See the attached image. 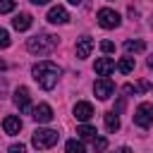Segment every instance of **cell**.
Instances as JSON below:
<instances>
[{"label": "cell", "mask_w": 153, "mask_h": 153, "mask_svg": "<svg viewBox=\"0 0 153 153\" xmlns=\"http://www.w3.org/2000/svg\"><path fill=\"white\" fill-rule=\"evenodd\" d=\"M31 74H33V79H36V84H38L41 88L50 91V88H55V84H57L62 69H60L55 62H50V60H41L38 65H33Z\"/></svg>", "instance_id": "6da1fadb"}, {"label": "cell", "mask_w": 153, "mask_h": 153, "mask_svg": "<svg viewBox=\"0 0 153 153\" xmlns=\"http://www.w3.org/2000/svg\"><path fill=\"white\" fill-rule=\"evenodd\" d=\"M57 48V36L53 33H36L26 41V50L33 55H48Z\"/></svg>", "instance_id": "7a4b0ae2"}, {"label": "cell", "mask_w": 153, "mask_h": 153, "mask_svg": "<svg viewBox=\"0 0 153 153\" xmlns=\"http://www.w3.org/2000/svg\"><path fill=\"white\" fill-rule=\"evenodd\" d=\"M57 139H60V134L55 129H36L33 136H31V143L38 151H45V148H53L57 143Z\"/></svg>", "instance_id": "3957f363"}, {"label": "cell", "mask_w": 153, "mask_h": 153, "mask_svg": "<svg viewBox=\"0 0 153 153\" xmlns=\"http://www.w3.org/2000/svg\"><path fill=\"white\" fill-rule=\"evenodd\" d=\"M134 124L141 127V129H148L153 124V105L151 103H141L134 112Z\"/></svg>", "instance_id": "277c9868"}, {"label": "cell", "mask_w": 153, "mask_h": 153, "mask_svg": "<svg viewBox=\"0 0 153 153\" xmlns=\"http://www.w3.org/2000/svg\"><path fill=\"white\" fill-rule=\"evenodd\" d=\"M96 19H98V24H100L103 29H117V26H120V14H117L115 10H110V7L98 10Z\"/></svg>", "instance_id": "5b68a950"}, {"label": "cell", "mask_w": 153, "mask_h": 153, "mask_svg": "<svg viewBox=\"0 0 153 153\" xmlns=\"http://www.w3.org/2000/svg\"><path fill=\"white\" fill-rule=\"evenodd\" d=\"M93 93H96L100 100H108V98L115 93V84H112V79H108V76H100V79L93 84Z\"/></svg>", "instance_id": "8992f818"}, {"label": "cell", "mask_w": 153, "mask_h": 153, "mask_svg": "<svg viewBox=\"0 0 153 153\" xmlns=\"http://www.w3.org/2000/svg\"><path fill=\"white\" fill-rule=\"evenodd\" d=\"M14 105L22 110V112H29L31 110V96H29V88L26 86H19L14 91Z\"/></svg>", "instance_id": "52a82bcc"}, {"label": "cell", "mask_w": 153, "mask_h": 153, "mask_svg": "<svg viewBox=\"0 0 153 153\" xmlns=\"http://www.w3.org/2000/svg\"><path fill=\"white\" fill-rule=\"evenodd\" d=\"M53 117H55V115H53V108H50L48 103H41V105L33 108V120H36L38 124H48Z\"/></svg>", "instance_id": "ba28073f"}, {"label": "cell", "mask_w": 153, "mask_h": 153, "mask_svg": "<svg viewBox=\"0 0 153 153\" xmlns=\"http://www.w3.org/2000/svg\"><path fill=\"white\" fill-rule=\"evenodd\" d=\"M50 24H67L69 22V14H67V10L62 7V5H55V7H50V12H48V17H45Z\"/></svg>", "instance_id": "9c48e42d"}, {"label": "cell", "mask_w": 153, "mask_h": 153, "mask_svg": "<svg viewBox=\"0 0 153 153\" xmlns=\"http://www.w3.org/2000/svg\"><path fill=\"white\" fill-rule=\"evenodd\" d=\"M91 50H93V38L91 36H81L76 41V57L79 60H86L91 55Z\"/></svg>", "instance_id": "30bf717a"}, {"label": "cell", "mask_w": 153, "mask_h": 153, "mask_svg": "<svg viewBox=\"0 0 153 153\" xmlns=\"http://www.w3.org/2000/svg\"><path fill=\"white\" fill-rule=\"evenodd\" d=\"M74 117H76L79 122H88V120L93 117V105L86 103V100L76 103V105H74Z\"/></svg>", "instance_id": "8fae6325"}, {"label": "cell", "mask_w": 153, "mask_h": 153, "mask_svg": "<svg viewBox=\"0 0 153 153\" xmlns=\"http://www.w3.org/2000/svg\"><path fill=\"white\" fill-rule=\"evenodd\" d=\"M2 129H5V134L14 136V134L22 131V120H19L17 115H7V117L2 120Z\"/></svg>", "instance_id": "7c38bea8"}, {"label": "cell", "mask_w": 153, "mask_h": 153, "mask_svg": "<svg viewBox=\"0 0 153 153\" xmlns=\"http://www.w3.org/2000/svg\"><path fill=\"white\" fill-rule=\"evenodd\" d=\"M93 69H96V74H98V76H108V74L115 69V60H112V57H98Z\"/></svg>", "instance_id": "4fadbf2b"}, {"label": "cell", "mask_w": 153, "mask_h": 153, "mask_svg": "<svg viewBox=\"0 0 153 153\" xmlns=\"http://www.w3.org/2000/svg\"><path fill=\"white\" fill-rule=\"evenodd\" d=\"M31 24H33V17L26 14V12H19V14H14V19H12V26H14L17 31H26Z\"/></svg>", "instance_id": "5bb4252c"}, {"label": "cell", "mask_w": 153, "mask_h": 153, "mask_svg": "<svg viewBox=\"0 0 153 153\" xmlns=\"http://www.w3.org/2000/svg\"><path fill=\"white\" fill-rule=\"evenodd\" d=\"M105 129L112 131V134L120 129V117H117V112H105Z\"/></svg>", "instance_id": "9a60e30c"}, {"label": "cell", "mask_w": 153, "mask_h": 153, "mask_svg": "<svg viewBox=\"0 0 153 153\" xmlns=\"http://www.w3.org/2000/svg\"><path fill=\"white\" fill-rule=\"evenodd\" d=\"M124 50H127V53H143V50H146V43L129 38V41H124Z\"/></svg>", "instance_id": "2e32d148"}, {"label": "cell", "mask_w": 153, "mask_h": 153, "mask_svg": "<svg viewBox=\"0 0 153 153\" xmlns=\"http://www.w3.org/2000/svg\"><path fill=\"white\" fill-rule=\"evenodd\" d=\"M65 151H67V153H86L84 143H81V141H76V139H69V141L65 143Z\"/></svg>", "instance_id": "e0dca14e"}, {"label": "cell", "mask_w": 153, "mask_h": 153, "mask_svg": "<svg viewBox=\"0 0 153 153\" xmlns=\"http://www.w3.org/2000/svg\"><path fill=\"white\" fill-rule=\"evenodd\" d=\"M117 69H120L122 74H129V72L134 69V57H122V60L117 62Z\"/></svg>", "instance_id": "ac0fdd59"}, {"label": "cell", "mask_w": 153, "mask_h": 153, "mask_svg": "<svg viewBox=\"0 0 153 153\" xmlns=\"http://www.w3.org/2000/svg\"><path fill=\"white\" fill-rule=\"evenodd\" d=\"M76 134H79L81 139H96V129H93L91 124H81V127L76 129Z\"/></svg>", "instance_id": "d6986e66"}, {"label": "cell", "mask_w": 153, "mask_h": 153, "mask_svg": "<svg viewBox=\"0 0 153 153\" xmlns=\"http://www.w3.org/2000/svg\"><path fill=\"white\" fill-rule=\"evenodd\" d=\"M105 148H108V141H105L103 136H100V139H93V151H96V153H103Z\"/></svg>", "instance_id": "ffe728a7"}, {"label": "cell", "mask_w": 153, "mask_h": 153, "mask_svg": "<svg viewBox=\"0 0 153 153\" xmlns=\"http://www.w3.org/2000/svg\"><path fill=\"white\" fill-rule=\"evenodd\" d=\"M14 10V0H0V14H7Z\"/></svg>", "instance_id": "44dd1931"}, {"label": "cell", "mask_w": 153, "mask_h": 153, "mask_svg": "<svg viewBox=\"0 0 153 153\" xmlns=\"http://www.w3.org/2000/svg\"><path fill=\"white\" fill-rule=\"evenodd\" d=\"M10 33L5 31V29H0V48H10Z\"/></svg>", "instance_id": "7402d4cb"}, {"label": "cell", "mask_w": 153, "mask_h": 153, "mask_svg": "<svg viewBox=\"0 0 153 153\" xmlns=\"http://www.w3.org/2000/svg\"><path fill=\"white\" fill-rule=\"evenodd\" d=\"M7 153H26V146H24V143H12V146L7 148Z\"/></svg>", "instance_id": "603a6c76"}, {"label": "cell", "mask_w": 153, "mask_h": 153, "mask_svg": "<svg viewBox=\"0 0 153 153\" xmlns=\"http://www.w3.org/2000/svg\"><path fill=\"white\" fill-rule=\"evenodd\" d=\"M100 50H103V53H112V50H115V43H112V41H103V43H100Z\"/></svg>", "instance_id": "cb8c5ba5"}, {"label": "cell", "mask_w": 153, "mask_h": 153, "mask_svg": "<svg viewBox=\"0 0 153 153\" xmlns=\"http://www.w3.org/2000/svg\"><path fill=\"white\" fill-rule=\"evenodd\" d=\"M148 86H151L148 81H139V86H136V88H139V91H148Z\"/></svg>", "instance_id": "d4e9b609"}, {"label": "cell", "mask_w": 153, "mask_h": 153, "mask_svg": "<svg viewBox=\"0 0 153 153\" xmlns=\"http://www.w3.org/2000/svg\"><path fill=\"white\" fill-rule=\"evenodd\" d=\"M122 91H124V93H134V91H136V88H134V86H131V84H124V86H122Z\"/></svg>", "instance_id": "484cf974"}, {"label": "cell", "mask_w": 153, "mask_h": 153, "mask_svg": "<svg viewBox=\"0 0 153 153\" xmlns=\"http://www.w3.org/2000/svg\"><path fill=\"white\" fill-rule=\"evenodd\" d=\"M29 2H33V5H48L50 0H29Z\"/></svg>", "instance_id": "4316f807"}, {"label": "cell", "mask_w": 153, "mask_h": 153, "mask_svg": "<svg viewBox=\"0 0 153 153\" xmlns=\"http://www.w3.org/2000/svg\"><path fill=\"white\" fill-rule=\"evenodd\" d=\"M115 153H131V148H127V146H122V148H117Z\"/></svg>", "instance_id": "83f0119b"}, {"label": "cell", "mask_w": 153, "mask_h": 153, "mask_svg": "<svg viewBox=\"0 0 153 153\" xmlns=\"http://www.w3.org/2000/svg\"><path fill=\"white\" fill-rule=\"evenodd\" d=\"M0 69H7V62H5L2 57H0Z\"/></svg>", "instance_id": "f1b7e54d"}, {"label": "cell", "mask_w": 153, "mask_h": 153, "mask_svg": "<svg viewBox=\"0 0 153 153\" xmlns=\"http://www.w3.org/2000/svg\"><path fill=\"white\" fill-rule=\"evenodd\" d=\"M67 2H72V5H76V2H81V0H67Z\"/></svg>", "instance_id": "f546056e"}, {"label": "cell", "mask_w": 153, "mask_h": 153, "mask_svg": "<svg viewBox=\"0 0 153 153\" xmlns=\"http://www.w3.org/2000/svg\"><path fill=\"white\" fill-rule=\"evenodd\" d=\"M0 86H2V79H0Z\"/></svg>", "instance_id": "4dcf8cb0"}]
</instances>
